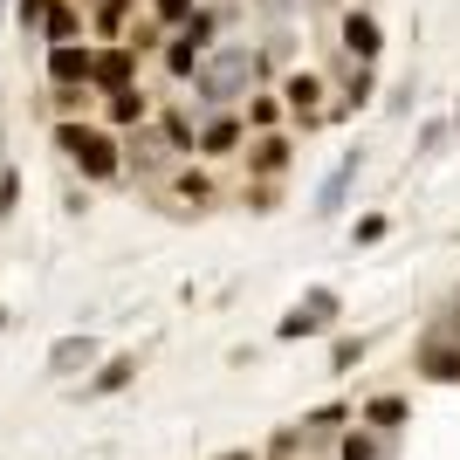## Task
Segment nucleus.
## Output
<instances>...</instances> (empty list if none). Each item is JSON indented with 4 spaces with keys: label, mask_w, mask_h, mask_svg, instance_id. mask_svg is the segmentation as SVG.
<instances>
[{
    "label": "nucleus",
    "mask_w": 460,
    "mask_h": 460,
    "mask_svg": "<svg viewBox=\"0 0 460 460\" xmlns=\"http://www.w3.org/2000/svg\"><path fill=\"white\" fill-rule=\"evenodd\" d=\"M248 90H261V56H254L248 41H213V56L192 69V117L207 124V117H220V111H234Z\"/></svg>",
    "instance_id": "f257e3e1"
},
{
    "label": "nucleus",
    "mask_w": 460,
    "mask_h": 460,
    "mask_svg": "<svg viewBox=\"0 0 460 460\" xmlns=\"http://www.w3.org/2000/svg\"><path fill=\"white\" fill-rule=\"evenodd\" d=\"M49 137H56V152L69 158V165H76V172L90 179V186H117V179H124V137H117V131H103L96 117L56 124Z\"/></svg>",
    "instance_id": "f03ea898"
},
{
    "label": "nucleus",
    "mask_w": 460,
    "mask_h": 460,
    "mask_svg": "<svg viewBox=\"0 0 460 460\" xmlns=\"http://www.w3.org/2000/svg\"><path fill=\"white\" fill-rule=\"evenodd\" d=\"M213 35H220V14H213V7H192L172 35L158 41V69H165L172 83H192V69L213 56Z\"/></svg>",
    "instance_id": "7ed1b4c3"
},
{
    "label": "nucleus",
    "mask_w": 460,
    "mask_h": 460,
    "mask_svg": "<svg viewBox=\"0 0 460 460\" xmlns=\"http://www.w3.org/2000/svg\"><path fill=\"white\" fill-rule=\"evenodd\" d=\"M275 96H282V117H288V131H316V124H323V96H330V76H323V69H288V76L275 83Z\"/></svg>",
    "instance_id": "20e7f679"
},
{
    "label": "nucleus",
    "mask_w": 460,
    "mask_h": 460,
    "mask_svg": "<svg viewBox=\"0 0 460 460\" xmlns=\"http://www.w3.org/2000/svg\"><path fill=\"white\" fill-rule=\"evenodd\" d=\"M337 49H344L350 69H371V62L385 56V28H378V14H371V7H344V14H337Z\"/></svg>",
    "instance_id": "39448f33"
},
{
    "label": "nucleus",
    "mask_w": 460,
    "mask_h": 460,
    "mask_svg": "<svg viewBox=\"0 0 460 460\" xmlns=\"http://www.w3.org/2000/svg\"><path fill=\"white\" fill-rule=\"evenodd\" d=\"M234 152H248L241 111H220V117H207V124L192 131V158H199V165H220V158H234Z\"/></svg>",
    "instance_id": "423d86ee"
},
{
    "label": "nucleus",
    "mask_w": 460,
    "mask_h": 460,
    "mask_svg": "<svg viewBox=\"0 0 460 460\" xmlns=\"http://www.w3.org/2000/svg\"><path fill=\"white\" fill-rule=\"evenodd\" d=\"M152 117H158V96H152V90H137V83H131V90L96 96V124H103V131H117V137L137 131V124H152Z\"/></svg>",
    "instance_id": "0eeeda50"
},
{
    "label": "nucleus",
    "mask_w": 460,
    "mask_h": 460,
    "mask_svg": "<svg viewBox=\"0 0 460 460\" xmlns=\"http://www.w3.org/2000/svg\"><path fill=\"white\" fill-rule=\"evenodd\" d=\"M131 83H137V49H124V41H96V49H90V96L131 90Z\"/></svg>",
    "instance_id": "6e6552de"
},
{
    "label": "nucleus",
    "mask_w": 460,
    "mask_h": 460,
    "mask_svg": "<svg viewBox=\"0 0 460 460\" xmlns=\"http://www.w3.org/2000/svg\"><path fill=\"white\" fill-rule=\"evenodd\" d=\"M179 158H172V145L158 137V124H137V131H124V172H137V179H165Z\"/></svg>",
    "instance_id": "1a4fd4ad"
},
{
    "label": "nucleus",
    "mask_w": 460,
    "mask_h": 460,
    "mask_svg": "<svg viewBox=\"0 0 460 460\" xmlns=\"http://www.w3.org/2000/svg\"><path fill=\"white\" fill-rule=\"evenodd\" d=\"M337 309H344V303H337V288H309L303 303H296L282 323H275V337H282V344H296V337H316V330L337 323Z\"/></svg>",
    "instance_id": "9d476101"
},
{
    "label": "nucleus",
    "mask_w": 460,
    "mask_h": 460,
    "mask_svg": "<svg viewBox=\"0 0 460 460\" xmlns=\"http://www.w3.org/2000/svg\"><path fill=\"white\" fill-rule=\"evenodd\" d=\"M90 49H96V41L41 49V76H49V90H90Z\"/></svg>",
    "instance_id": "9b49d317"
},
{
    "label": "nucleus",
    "mask_w": 460,
    "mask_h": 460,
    "mask_svg": "<svg viewBox=\"0 0 460 460\" xmlns=\"http://www.w3.org/2000/svg\"><path fill=\"white\" fill-rule=\"evenodd\" d=\"M103 365V344H96L90 330H69V337H56L49 344V378H83V371Z\"/></svg>",
    "instance_id": "f8f14e48"
},
{
    "label": "nucleus",
    "mask_w": 460,
    "mask_h": 460,
    "mask_svg": "<svg viewBox=\"0 0 460 460\" xmlns=\"http://www.w3.org/2000/svg\"><path fill=\"white\" fill-rule=\"evenodd\" d=\"M296 165V137L275 131V137H248V186H275V179Z\"/></svg>",
    "instance_id": "ddd939ff"
},
{
    "label": "nucleus",
    "mask_w": 460,
    "mask_h": 460,
    "mask_svg": "<svg viewBox=\"0 0 460 460\" xmlns=\"http://www.w3.org/2000/svg\"><path fill=\"white\" fill-rule=\"evenodd\" d=\"M165 192H172L186 213H207L220 192H213V179H207V165H192V158H179L172 172H165Z\"/></svg>",
    "instance_id": "4468645a"
},
{
    "label": "nucleus",
    "mask_w": 460,
    "mask_h": 460,
    "mask_svg": "<svg viewBox=\"0 0 460 460\" xmlns=\"http://www.w3.org/2000/svg\"><path fill=\"white\" fill-rule=\"evenodd\" d=\"M420 378L426 385H460V344L447 337V330H433L420 344Z\"/></svg>",
    "instance_id": "2eb2a0df"
},
{
    "label": "nucleus",
    "mask_w": 460,
    "mask_h": 460,
    "mask_svg": "<svg viewBox=\"0 0 460 460\" xmlns=\"http://www.w3.org/2000/svg\"><path fill=\"white\" fill-rule=\"evenodd\" d=\"M241 124H248V137H275L288 131V117H282V96L261 83V90H248V103H241Z\"/></svg>",
    "instance_id": "dca6fc26"
},
{
    "label": "nucleus",
    "mask_w": 460,
    "mask_h": 460,
    "mask_svg": "<svg viewBox=\"0 0 460 460\" xmlns=\"http://www.w3.org/2000/svg\"><path fill=\"white\" fill-rule=\"evenodd\" d=\"M90 35V14H83L76 0H56V7H49V21H41V49H62V41H83Z\"/></svg>",
    "instance_id": "f3484780"
},
{
    "label": "nucleus",
    "mask_w": 460,
    "mask_h": 460,
    "mask_svg": "<svg viewBox=\"0 0 460 460\" xmlns=\"http://www.w3.org/2000/svg\"><path fill=\"white\" fill-rule=\"evenodd\" d=\"M358 165H365V152H344V158H337V172L316 186V220H330V213L344 207V192L358 186Z\"/></svg>",
    "instance_id": "a211bd4d"
},
{
    "label": "nucleus",
    "mask_w": 460,
    "mask_h": 460,
    "mask_svg": "<svg viewBox=\"0 0 460 460\" xmlns=\"http://www.w3.org/2000/svg\"><path fill=\"white\" fill-rule=\"evenodd\" d=\"M405 420H412V399H399V392H378V399L358 412V426H371V433H399Z\"/></svg>",
    "instance_id": "6ab92c4d"
},
{
    "label": "nucleus",
    "mask_w": 460,
    "mask_h": 460,
    "mask_svg": "<svg viewBox=\"0 0 460 460\" xmlns=\"http://www.w3.org/2000/svg\"><path fill=\"white\" fill-rule=\"evenodd\" d=\"M131 378H137V358H103L96 378H83V399H111V392H124Z\"/></svg>",
    "instance_id": "aec40b11"
},
{
    "label": "nucleus",
    "mask_w": 460,
    "mask_h": 460,
    "mask_svg": "<svg viewBox=\"0 0 460 460\" xmlns=\"http://www.w3.org/2000/svg\"><path fill=\"white\" fill-rule=\"evenodd\" d=\"M371 90H378V83H371V69H350V62H344V83H337V103H330L323 117H350V111H365V103H371Z\"/></svg>",
    "instance_id": "412c9836"
},
{
    "label": "nucleus",
    "mask_w": 460,
    "mask_h": 460,
    "mask_svg": "<svg viewBox=\"0 0 460 460\" xmlns=\"http://www.w3.org/2000/svg\"><path fill=\"white\" fill-rule=\"evenodd\" d=\"M350 405H316V412H303L296 420V440H330V433H344Z\"/></svg>",
    "instance_id": "4be33fe9"
},
{
    "label": "nucleus",
    "mask_w": 460,
    "mask_h": 460,
    "mask_svg": "<svg viewBox=\"0 0 460 460\" xmlns=\"http://www.w3.org/2000/svg\"><path fill=\"white\" fill-rule=\"evenodd\" d=\"M385 447H378V433H371V426H350L344 440H337V460H378Z\"/></svg>",
    "instance_id": "5701e85b"
},
{
    "label": "nucleus",
    "mask_w": 460,
    "mask_h": 460,
    "mask_svg": "<svg viewBox=\"0 0 460 460\" xmlns=\"http://www.w3.org/2000/svg\"><path fill=\"white\" fill-rule=\"evenodd\" d=\"M145 7H152V28H165V35H172V28L199 7V0H145Z\"/></svg>",
    "instance_id": "b1692460"
},
{
    "label": "nucleus",
    "mask_w": 460,
    "mask_h": 460,
    "mask_svg": "<svg viewBox=\"0 0 460 460\" xmlns=\"http://www.w3.org/2000/svg\"><path fill=\"white\" fill-rule=\"evenodd\" d=\"M385 234H392V220H385V213H365V220L350 227V248H378Z\"/></svg>",
    "instance_id": "393cba45"
},
{
    "label": "nucleus",
    "mask_w": 460,
    "mask_h": 460,
    "mask_svg": "<svg viewBox=\"0 0 460 460\" xmlns=\"http://www.w3.org/2000/svg\"><path fill=\"white\" fill-rule=\"evenodd\" d=\"M365 337H337V344H330V371H350V365H358V358H365Z\"/></svg>",
    "instance_id": "a878e982"
},
{
    "label": "nucleus",
    "mask_w": 460,
    "mask_h": 460,
    "mask_svg": "<svg viewBox=\"0 0 460 460\" xmlns=\"http://www.w3.org/2000/svg\"><path fill=\"white\" fill-rule=\"evenodd\" d=\"M49 7H56V0H14V21L28 28V35H41V21H49Z\"/></svg>",
    "instance_id": "bb28decb"
},
{
    "label": "nucleus",
    "mask_w": 460,
    "mask_h": 460,
    "mask_svg": "<svg viewBox=\"0 0 460 460\" xmlns=\"http://www.w3.org/2000/svg\"><path fill=\"white\" fill-rule=\"evenodd\" d=\"M21 207V165H0V220Z\"/></svg>",
    "instance_id": "cd10ccee"
},
{
    "label": "nucleus",
    "mask_w": 460,
    "mask_h": 460,
    "mask_svg": "<svg viewBox=\"0 0 460 460\" xmlns=\"http://www.w3.org/2000/svg\"><path fill=\"white\" fill-rule=\"evenodd\" d=\"M447 131H454V124H426V131H420V152H440Z\"/></svg>",
    "instance_id": "c85d7f7f"
},
{
    "label": "nucleus",
    "mask_w": 460,
    "mask_h": 460,
    "mask_svg": "<svg viewBox=\"0 0 460 460\" xmlns=\"http://www.w3.org/2000/svg\"><path fill=\"white\" fill-rule=\"evenodd\" d=\"M248 207L254 213H275V186H248Z\"/></svg>",
    "instance_id": "c756f323"
},
{
    "label": "nucleus",
    "mask_w": 460,
    "mask_h": 460,
    "mask_svg": "<svg viewBox=\"0 0 460 460\" xmlns=\"http://www.w3.org/2000/svg\"><path fill=\"white\" fill-rule=\"evenodd\" d=\"M447 337H454V344H460V316H454V323H447Z\"/></svg>",
    "instance_id": "7c9ffc66"
},
{
    "label": "nucleus",
    "mask_w": 460,
    "mask_h": 460,
    "mask_svg": "<svg viewBox=\"0 0 460 460\" xmlns=\"http://www.w3.org/2000/svg\"><path fill=\"white\" fill-rule=\"evenodd\" d=\"M220 460H254V454H220Z\"/></svg>",
    "instance_id": "2f4dec72"
},
{
    "label": "nucleus",
    "mask_w": 460,
    "mask_h": 460,
    "mask_svg": "<svg viewBox=\"0 0 460 460\" xmlns=\"http://www.w3.org/2000/svg\"><path fill=\"white\" fill-rule=\"evenodd\" d=\"M454 131H460V103H454Z\"/></svg>",
    "instance_id": "473e14b6"
},
{
    "label": "nucleus",
    "mask_w": 460,
    "mask_h": 460,
    "mask_svg": "<svg viewBox=\"0 0 460 460\" xmlns=\"http://www.w3.org/2000/svg\"><path fill=\"white\" fill-rule=\"evenodd\" d=\"M0 330H7V309H0Z\"/></svg>",
    "instance_id": "72a5a7b5"
},
{
    "label": "nucleus",
    "mask_w": 460,
    "mask_h": 460,
    "mask_svg": "<svg viewBox=\"0 0 460 460\" xmlns=\"http://www.w3.org/2000/svg\"><path fill=\"white\" fill-rule=\"evenodd\" d=\"M350 7H371V0H350Z\"/></svg>",
    "instance_id": "f704fd0d"
}]
</instances>
